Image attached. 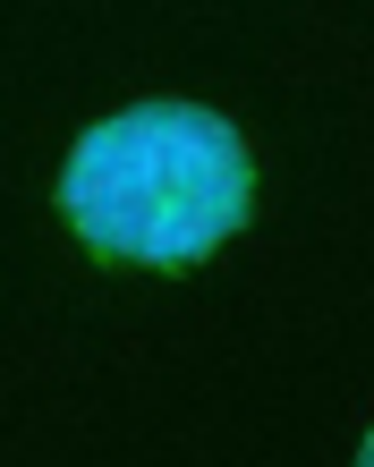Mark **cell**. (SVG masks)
<instances>
[{
    "instance_id": "7a4b0ae2",
    "label": "cell",
    "mask_w": 374,
    "mask_h": 467,
    "mask_svg": "<svg viewBox=\"0 0 374 467\" xmlns=\"http://www.w3.org/2000/svg\"><path fill=\"white\" fill-rule=\"evenodd\" d=\"M358 467H374V433H366V451H358Z\"/></svg>"
},
{
    "instance_id": "6da1fadb",
    "label": "cell",
    "mask_w": 374,
    "mask_h": 467,
    "mask_svg": "<svg viewBox=\"0 0 374 467\" xmlns=\"http://www.w3.org/2000/svg\"><path fill=\"white\" fill-rule=\"evenodd\" d=\"M247 145L187 102L102 119L68 161V222L128 264H196L247 222Z\"/></svg>"
}]
</instances>
